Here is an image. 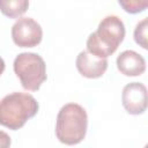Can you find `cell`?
Instances as JSON below:
<instances>
[{"instance_id":"cell-5","label":"cell","mask_w":148,"mask_h":148,"mask_svg":"<svg viewBox=\"0 0 148 148\" xmlns=\"http://www.w3.org/2000/svg\"><path fill=\"white\" fill-rule=\"evenodd\" d=\"M12 38L20 47H34L42 42L43 29L32 17H18L12 27Z\"/></svg>"},{"instance_id":"cell-11","label":"cell","mask_w":148,"mask_h":148,"mask_svg":"<svg viewBox=\"0 0 148 148\" xmlns=\"http://www.w3.org/2000/svg\"><path fill=\"white\" fill-rule=\"evenodd\" d=\"M119 5L124 8L125 12L130 13V14H136V13H141L143 12L147 6H148V1L143 0V1H139V0H127V1H123L119 0Z\"/></svg>"},{"instance_id":"cell-10","label":"cell","mask_w":148,"mask_h":148,"mask_svg":"<svg viewBox=\"0 0 148 148\" xmlns=\"http://www.w3.org/2000/svg\"><path fill=\"white\" fill-rule=\"evenodd\" d=\"M147 29H148V17H143L134 29V40L142 49L147 50Z\"/></svg>"},{"instance_id":"cell-2","label":"cell","mask_w":148,"mask_h":148,"mask_svg":"<svg viewBox=\"0 0 148 148\" xmlns=\"http://www.w3.org/2000/svg\"><path fill=\"white\" fill-rule=\"evenodd\" d=\"M38 109V102L32 95L20 91L10 92L0 99V125L16 131L36 116Z\"/></svg>"},{"instance_id":"cell-7","label":"cell","mask_w":148,"mask_h":148,"mask_svg":"<svg viewBox=\"0 0 148 148\" xmlns=\"http://www.w3.org/2000/svg\"><path fill=\"white\" fill-rule=\"evenodd\" d=\"M76 68L79 73L88 79L101 77L108 69V60L98 58L88 51H81L76 57Z\"/></svg>"},{"instance_id":"cell-13","label":"cell","mask_w":148,"mask_h":148,"mask_svg":"<svg viewBox=\"0 0 148 148\" xmlns=\"http://www.w3.org/2000/svg\"><path fill=\"white\" fill-rule=\"evenodd\" d=\"M3 71H5V61H3V59L0 57V75L3 73Z\"/></svg>"},{"instance_id":"cell-4","label":"cell","mask_w":148,"mask_h":148,"mask_svg":"<svg viewBox=\"0 0 148 148\" xmlns=\"http://www.w3.org/2000/svg\"><path fill=\"white\" fill-rule=\"evenodd\" d=\"M16 76L25 90L37 91L46 80V65L44 59L34 52H22L13 62Z\"/></svg>"},{"instance_id":"cell-1","label":"cell","mask_w":148,"mask_h":148,"mask_svg":"<svg viewBox=\"0 0 148 148\" xmlns=\"http://www.w3.org/2000/svg\"><path fill=\"white\" fill-rule=\"evenodd\" d=\"M125 37V25L117 15H108L99 22L97 30L87 38V51L106 59L113 54Z\"/></svg>"},{"instance_id":"cell-8","label":"cell","mask_w":148,"mask_h":148,"mask_svg":"<svg viewBox=\"0 0 148 148\" xmlns=\"http://www.w3.org/2000/svg\"><path fill=\"white\" fill-rule=\"evenodd\" d=\"M117 68L126 76H139L146 71V60L138 52L125 50L117 57Z\"/></svg>"},{"instance_id":"cell-12","label":"cell","mask_w":148,"mask_h":148,"mask_svg":"<svg viewBox=\"0 0 148 148\" xmlns=\"http://www.w3.org/2000/svg\"><path fill=\"white\" fill-rule=\"evenodd\" d=\"M10 143H12L10 136L6 132L0 131V148H9Z\"/></svg>"},{"instance_id":"cell-6","label":"cell","mask_w":148,"mask_h":148,"mask_svg":"<svg viewBox=\"0 0 148 148\" xmlns=\"http://www.w3.org/2000/svg\"><path fill=\"white\" fill-rule=\"evenodd\" d=\"M121 103L130 114H141L147 109V88L141 82H131L123 88Z\"/></svg>"},{"instance_id":"cell-3","label":"cell","mask_w":148,"mask_h":148,"mask_svg":"<svg viewBox=\"0 0 148 148\" xmlns=\"http://www.w3.org/2000/svg\"><path fill=\"white\" fill-rule=\"evenodd\" d=\"M88 116L83 106L77 103H67L58 112L56 123L57 139L67 146L80 143L87 134Z\"/></svg>"},{"instance_id":"cell-9","label":"cell","mask_w":148,"mask_h":148,"mask_svg":"<svg viewBox=\"0 0 148 148\" xmlns=\"http://www.w3.org/2000/svg\"><path fill=\"white\" fill-rule=\"evenodd\" d=\"M29 7L28 0H0V10L3 15L15 18L23 15Z\"/></svg>"}]
</instances>
